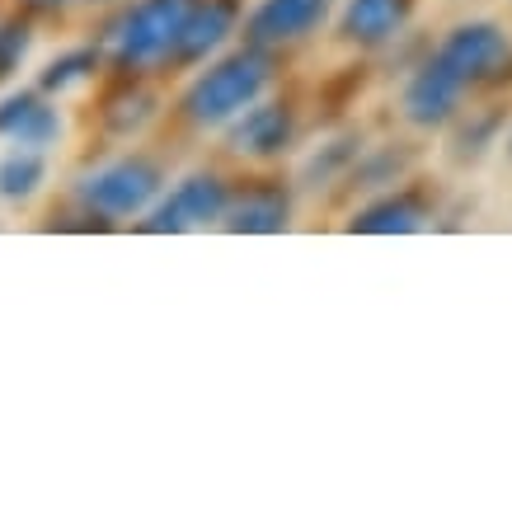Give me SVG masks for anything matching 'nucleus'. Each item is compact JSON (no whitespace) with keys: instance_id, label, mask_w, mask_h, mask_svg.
Instances as JSON below:
<instances>
[{"instance_id":"obj_1","label":"nucleus","mask_w":512,"mask_h":512,"mask_svg":"<svg viewBox=\"0 0 512 512\" xmlns=\"http://www.w3.org/2000/svg\"><path fill=\"white\" fill-rule=\"evenodd\" d=\"M273 85H278V52L254 43L226 47L221 57H212L188 76L184 94H179V118L202 137L226 132L249 104L273 94Z\"/></svg>"},{"instance_id":"obj_2","label":"nucleus","mask_w":512,"mask_h":512,"mask_svg":"<svg viewBox=\"0 0 512 512\" xmlns=\"http://www.w3.org/2000/svg\"><path fill=\"white\" fill-rule=\"evenodd\" d=\"M193 0H123L104 24L99 47L118 76H165L174 66Z\"/></svg>"},{"instance_id":"obj_3","label":"nucleus","mask_w":512,"mask_h":512,"mask_svg":"<svg viewBox=\"0 0 512 512\" xmlns=\"http://www.w3.org/2000/svg\"><path fill=\"white\" fill-rule=\"evenodd\" d=\"M170 174L156 156L146 151H123V156L99 160L94 170H85L71 188L76 207L90 221H109V226H123V221H141L156 198L165 193Z\"/></svg>"},{"instance_id":"obj_4","label":"nucleus","mask_w":512,"mask_h":512,"mask_svg":"<svg viewBox=\"0 0 512 512\" xmlns=\"http://www.w3.org/2000/svg\"><path fill=\"white\" fill-rule=\"evenodd\" d=\"M428 52L466 85L470 99L484 90H503L512 80V33L498 19H461Z\"/></svg>"},{"instance_id":"obj_5","label":"nucleus","mask_w":512,"mask_h":512,"mask_svg":"<svg viewBox=\"0 0 512 512\" xmlns=\"http://www.w3.org/2000/svg\"><path fill=\"white\" fill-rule=\"evenodd\" d=\"M235 184L221 170H188L179 179L165 184V193L156 198V207L137 221L146 235H193L212 231L226 221Z\"/></svg>"},{"instance_id":"obj_6","label":"nucleus","mask_w":512,"mask_h":512,"mask_svg":"<svg viewBox=\"0 0 512 512\" xmlns=\"http://www.w3.org/2000/svg\"><path fill=\"white\" fill-rule=\"evenodd\" d=\"M221 137H226V151L235 160H245V165H278V160L292 156L296 141H301V113H296L292 99L264 94Z\"/></svg>"},{"instance_id":"obj_7","label":"nucleus","mask_w":512,"mask_h":512,"mask_svg":"<svg viewBox=\"0 0 512 512\" xmlns=\"http://www.w3.org/2000/svg\"><path fill=\"white\" fill-rule=\"evenodd\" d=\"M466 99L470 90L437 62L433 52H423L400 80V118L414 132H447L456 123V113L466 109Z\"/></svg>"},{"instance_id":"obj_8","label":"nucleus","mask_w":512,"mask_h":512,"mask_svg":"<svg viewBox=\"0 0 512 512\" xmlns=\"http://www.w3.org/2000/svg\"><path fill=\"white\" fill-rule=\"evenodd\" d=\"M339 0H254L245 10V43L268 52H292L334 24Z\"/></svg>"},{"instance_id":"obj_9","label":"nucleus","mask_w":512,"mask_h":512,"mask_svg":"<svg viewBox=\"0 0 512 512\" xmlns=\"http://www.w3.org/2000/svg\"><path fill=\"white\" fill-rule=\"evenodd\" d=\"M419 0H339L334 33L353 52H386L409 33Z\"/></svg>"},{"instance_id":"obj_10","label":"nucleus","mask_w":512,"mask_h":512,"mask_svg":"<svg viewBox=\"0 0 512 512\" xmlns=\"http://www.w3.org/2000/svg\"><path fill=\"white\" fill-rule=\"evenodd\" d=\"M437 221V198H428L423 188L409 179L395 188H381L372 198L348 212V231L353 235H419Z\"/></svg>"},{"instance_id":"obj_11","label":"nucleus","mask_w":512,"mask_h":512,"mask_svg":"<svg viewBox=\"0 0 512 512\" xmlns=\"http://www.w3.org/2000/svg\"><path fill=\"white\" fill-rule=\"evenodd\" d=\"M235 33H245V0H193L170 71H198V66H207L212 57H221L235 43Z\"/></svg>"},{"instance_id":"obj_12","label":"nucleus","mask_w":512,"mask_h":512,"mask_svg":"<svg viewBox=\"0 0 512 512\" xmlns=\"http://www.w3.org/2000/svg\"><path fill=\"white\" fill-rule=\"evenodd\" d=\"M66 137V118L57 109V99L33 90H10L0 94V141L5 146H29V151H52Z\"/></svg>"},{"instance_id":"obj_13","label":"nucleus","mask_w":512,"mask_h":512,"mask_svg":"<svg viewBox=\"0 0 512 512\" xmlns=\"http://www.w3.org/2000/svg\"><path fill=\"white\" fill-rule=\"evenodd\" d=\"M292 212H296V198L282 179H249V184H235L221 231H231V235H282L287 226H292Z\"/></svg>"},{"instance_id":"obj_14","label":"nucleus","mask_w":512,"mask_h":512,"mask_svg":"<svg viewBox=\"0 0 512 512\" xmlns=\"http://www.w3.org/2000/svg\"><path fill=\"white\" fill-rule=\"evenodd\" d=\"M151 76H123L118 90L104 94V109H99V123L113 141H137L146 127L160 118V94L146 85Z\"/></svg>"},{"instance_id":"obj_15","label":"nucleus","mask_w":512,"mask_h":512,"mask_svg":"<svg viewBox=\"0 0 512 512\" xmlns=\"http://www.w3.org/2000/svg\"><path fill=\"white\" fill-rule=\"evenodd\" d=\"M512 113L503 104H475V109H461L456 123L447 127L451 132V160L456 165H480L494 146H503L508 137Z\"/></svg>"},{"instance_id":"obj_16","label":"nucleus","mask_w":512,"mask_h":512,"mask_svg":"<svg viewBox=\"0 0 512 512\" xmlns=\"http://www.w3.org/2000/svg\"><path fill=\"white\" fill-rule=\"evenodd\" d=\"M109 66L104 47L99 43H76V47H62L57 57H47L43 71H38V90L52 94V99H66V94H80L90 90L99 71Z\"/></svg>"},{"instance_id":"obj_17","label":"nucleus","mask_w":512,"mask_h":512,"mask_svg":"<svg viewBox=\"0 0 512 512\" xmlns=\"http://www.w3.org/2000/svg\"><path fill=\"white\" fill-rule=\"evenodd\" d=\"M404 174H409V146H372V151H362L357 165L348 170L343 193L372 198V193H381V188L404 184Z\"/></svg>"},{"instance_id":"obj_18","label":"nucleus","mask_w":512,"mask_h":512,"mask_svg":"<svg viewBox=\"0 0 512 512\" xmlns=\"http://www.w3.org/2000/svg\"><path fill=\"white\" fill-rule=\"evenodd\" d=\"M47 184V151H29V146H10L0 156V202L24 207L43 193Z\"/></svg>"},{"instance_id":"obj_19","label":"nucleus","mask_w":512,"mask_h":512,"mask_svg":"<svg viewBox=\"0 0 512 512\" xmlns=\"http://www.w3.org/2000/svg\"><path fill=\"white\" fill-rule=\"evenodd\" d=\"M367 146H362V137L357 132H343V137L325 141L320 146V156L306 160V170H301V179H306V188H320V184H343L348 179V170L357 165V156H362Z\"/></svg>"},{"instance_id":"obj_20","label":"nucleus","mask_w":512,"mask_h":512,"mask_svg":"<svg viewBox=\"0 0 512 512\" xmlns=\"http://www.w3.org/2000/svg\"><path fill=\"white\" fill-rule=\"evenodd\" d=\"M33 52V15H5L0 19V85H10V80L24 71Z\"/></svg>"},{"instance_id":"obj_21","label":"nucleus","mask_w":512,"mask_h":512,"mask_svg":"<svg viewBox=\"0 0 512 512\" xmlns=\"http://www.w3.org/2000/svg\"><path fill=\"white\" fill-rule=\"evenodd\" d=\"M29 15H62V10H71L76 0H19Z\"/></svg>"},{"instance_id":"obj_22","label":"nucleus","mask_w":512,"mask_h":512,"mask_svg":"<svg viewBox=\"0 0 512 512\" xmlns=\"http://www.w3.org/2000/svg\"><path fill=\"white\" fill-rule=\"evenodd\" d=\"M503 156L512 160V123H508V137H503Z\"/></svg>"},{"instance_id":"obj_23","label":"nucleus","mask_w":512,"mask_h":512,"mask_svg":"<svg viewBox=\"0 0 512 512\" xmlns=\"http://www.w3.org/2000/svg\"><path fill=\"white\" fill-rule=\"evenodd\" d=\"M80 5H118V0H80Z\"/></svg>"}]
</instances>
